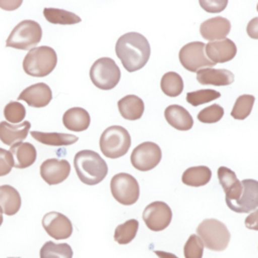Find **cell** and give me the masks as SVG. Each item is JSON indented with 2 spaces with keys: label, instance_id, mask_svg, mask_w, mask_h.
<instances>
[{
  "label": "cell",
  "instance_id": "17",
  "mask_svg": "<svg viewBox=\"0 0 258 258\" xmlns=\"http://www.w3.org/2000/svg\"><path fill=\"white\" fill-rule=\"evenodd\" d=\"M231 30V22L225 17L216 16L205 20L200 26L202 36L211 41L226 38Z\"/></svg>",
  "mask_w": 258,
  "mask_h": 258
},
{
  "label": "cell",
  "instance_id": "27",
  "mask_svg": "<svg viewBox=\"0 0 258 258\" xmlns=\"http://www.w3.org/2000/svg\"><path fill=\"white\" fill-rule=\"evenodd\" d=\"M212 177V171L208 166L199 165L185 169L182 173L181 180L184 184L189 186L206 185Z\"/></svg>",
  "mask_w": 258,
  "mask_h": 258
},
{
  "label": "cell",
  "instance_id": "36",
  "mask_svg": "<svg viewBox=\"0 0 258 258\" xmlns=\"http://www.w3.org/2000/svg\"><path fill=\"white\" fill-rule=\"evenodd\" d=\"M224 116V109L219 104L210 105L203 110H201L198 114V119L202 123H216L222 119Z\"/></svg>",
  "mask_w": 258,
  "mask_h": 258
},
{
  "label": "cell",
  "instance_id": "24",
  "mask_svg": "<svg viewBox=\"0 0 258 258\" xmlns=\"http://www.w3.org/2000/svg\"><path fill=\"white\" fill-rule=\"evenodd\" d=\"M21 207V198L16 188L11 185H0V213L7 216L15 215Z\"/></svg>",
  "mask_w": 258,
  "mask_h": 258
},
{
  "label": "cell",
  "instance_id": "7",
  "mask_svg": "<svg viewBox=\"0 0 258 258\" xmlns=\"http://www.w3.org/2000/svg\"><path fill=\"white\" fill-rule=\"evenodd\" d=\"M121 72L115 60L110 57L98 58L90 69L92 83L101 90H111L117 86Z\"/></svg>",
  "mask_w": 258,
  "mask_h": 258
},
{
  "label": "cell",
  "instance_id": "13",
  "mask_svg": "<svg viewBox=\"0 0 258 258\" xmlns=\"http://www.w3.org/2000/svg\"><path fill=\"white\" fill-rule=\"evenodd\" d=\"M42 227L53 239L63 240L73 234V225L70 219L61 213L49 212L42 218Z\"/></svg>",
  "mask_w": 258,
  "mask_h": 258
},
{
  "label": "cell",
  "instance_id": "35",
  "mask_svg": "<svg viewBox=\"0 0 258 258\" xmlns=\"http://www.w3.org/2000/svg\"><path fill=\"white\" fill-rule=\"evenodd\" d=\"M204 243L201 238L192 234L186 240L183 247V254L185 258H203Z\"/></svg>",
  "mask_w": 258,
  "mask_h": 258
},
{
  "label": "cell",
  "instance_id": "9",
  "mask_svg": "<svg viewBox=\"0 0 258 258\" xmlns=\"http://www.w3.org/2000/svg\"><path fill=\"white\" fill-rule=\"evenodd\" d=\"M206 44L202 41H192L184 44L179 52L178 58L181 66L189 71V72H198L203 68H211L215 66L213 61H211L206 56Z\"/></svg>",
  "mask_w": 258,
  "mask_h": 258
},
{
  "label": "cell",
  "instance_id": "42",
  "mask_svg": "<svg viewBox=\"0 0 258 258\" xmlns=\"http://www.w3.org/2000/svg\"><path fill=\"white\" fill-rule=\"evenodd\" d=\"M154 253L158 256V258H178L176 255L170 252H165L161 250H154Z\"/></svg>",
  "mask_w": 258,
  "mask_h": 258
},
{
  "label": "cell",
  "instance_id": "31",
  "mask_svg": "<svg viewBox=\"0 0 258 258\" xmlns=\"http://www.w3.org/2000/svg\"><path fill=\"white\" fill-rule=\"evenodd\" d=\"M139 228V223L135 219H130L116 227L114 240L121 245L130 243L136 236Z\"/></svg>",
  "mask_w": 258,
  "mask_h": 258
},
{
  "label": "cell",
  "instance_id": "23",
  "mask_svg": "<svg viewBox=\"0 0 258 258\" xmlns=\"http://www.w3.org/2000/svg\"><path fill=\"white\" fill-rule=\"evenodd\" d=\"M13 156L16 168H26L32 165L36 159V149L29 142H17L11 145L9 150Z\"/></svg>",
  "mask_w": 258,
  "mask_h": 258
},
{
  "label": "cell",
  "instance_id": "4",
  "mask_svg": "<svg viewBox=\"0 0 258 258\" xmlns=\"http://www.w3.org/2000/svg\"><path fill=\"white\" fill-rule=\"evenodd\" d=\"M131 145L129 132L122 126L106 128L100 137V149L108 158H119L127 153Z\"/></svg>",
  "mask_w": 258,
  "mask_h": 258
},
{
  "label": "cell",
  "instance_id": "14",
  "mask_svg": "<svg viewBox=\"0 0 258 258\" xmlns=\"http://www.w3.org/2000/svg\"><path fill=\"white\" fill-rule=\"evenodd\" d=\"M39 171L40 176L47 184L54 185L68 178L71 172V164L66 159L49 158L41 163Z\"/></svg>",
  "mask_w": 258,
  "mask_h": 258
},
{
  "label": "cell",
  "instance_id": "16",
  "mask_svg": "<svg viewBox=\"0 0 258 258\" xmlns=\"http://www.w3.org/2000/svg\"><path fill=\"white\" fill-rule=\"evenodd\" d=\"M51 99V90L45 83L33 84L24 89L18 96V100L25 101L27 105L34 108L45 107Z\"/></svg>",
  "mask_w": 258,
  "mask_h": 258
},
{
  "label": "cell",
  "instance_id": "12",
  "mask_svg": "<svg viewBox=\"0 0 258 258\" xmlns=\"http://www.w3.org/2000/svg\"><path fill=\"white\" fill-rule=\"evenodd\" d=\"M241 197L235 202H227V206L233 212L244 214L258 208V180L243 179Z\"/></svg>",
  "mask_w": 258,
  "mask_h": 258
},
{
  "label": "cell",
  "instance_id": "29",
  "mask_svg": "<svg viewBox=\"0 0 258 258\" xmlns=\"http://www.w3.org/2000/svg\"><path fill=\"white\" fill-rule=\"evenodd\" d=\"M160 88L167 97H177L183 90V81L177 73L168 72L162 76Z\"/></svg>",
  "mask_w": 258,
  "mask_h": 258
},
{
  "label": "cell",
  "instance_id": "3",
  "mask_svg": "<svg viewBox=\"0 0 258 258\" xmlns=\"http://www.w3.org/2000/svg\"><path fill=\"white\" fill-rule=\"evenodd\" d=\"M57 55L53 48L41 45L30 49L24 56L22 67L28 76L42 78L49 75L55 68Z\"/></svg>",
  "mask_w": 258,
  "mask_h": 258
},
{
  "label": "cell",
  "instance_id": "22",
  "mask_svg": "<svg viewBox=\"0 0 258 258\" xmlns=\"http://www.w3.org/2000/svg\"><path fill=\"white\" fill-rule=\"evenodd\" d=\"M62 123L68 130L81 132L89 128L91 118L88 111L84 108L73 107L63 113Z\"/></svg>",
  "mask_w": 258,
  "mask_h": 258
},
{
  "label": "cell",
  "instance_id": "1",
  "mask_svg": "<svg viewBox=\"0 0 258 258\" xmlns=\"http://www.w3.org/2000/svg\"><path fill=\"white\" fill-rule=\"evenodd\" d=\"M115 51L124 69L133 73L147 63L150 56V44L142 34L127 32L118 38Z\"/></svg>",
  "mask_w": 258,
  "mask_h": 258
},
{
  "label": "cell",
  "instance_id": "34",
  "mask_svg": "<svg viewBox=\"0 0 258 258\" xmlns=\"http://www.w3.org/2000/svg\"><path fill=\"white\" fill-rule=\"evenodd\" d=\"M4 117L5 119L13 124H20L26 115V110L24 106L16 101L9 102L4 107Z\"/></svg>",
  "mask_w": 258,
  "mask_h": 258
},
{
  "label": "cell",
  "instance_id": "19",
  "mask_svg": "<svg viewBox=\"0 0 258 258\" xmlns=\"http://www.w3.org/2000/svg\"><path fill=\"white\" fill-rule=\"evenodd\" d=\"M197 81L201 85L229 86L234 82V74L226 69L206 68L197 72Z\"/></svg>",
  "mask_w": 258,
  "mask_h": 258
},
{
  "label": "cell",
  "instance_id": "11",
  "mask_svg": "<svg viewBox=\"0 0 258 258\" xmlns=\"http://www.w3.org/2000/svg\"><path fill=\"white\" fill-rule=\"evenodd\" d=\"M142 219L149 230L159 232L169 226L172 219V212L164 202H152L145 207Z\"/></svg>",
  "mask_w": 258,
  "mask_h": 258
},
{
  "label": "cell",
  "instance_id": "15",
  "mask_svg": "<svg viewBox=\"0 0 258 258\" xmlns=\"http://www.w3.org/2000/svg\"><path fill=\"white\" fill-rule=\"evenodd\" d=\"M205 51L211 61L214 63H222L235 57L237 53V46L230 38H224L207 43Z\"/></svg>",
  "mask_w": 258,
  "mask_h": 258
},
{
  "label": "cell",
  "instance_id": "28",
  "mask_svg": "<svg viewBox=\"0 0 258 258\" xmlns=\"http://www.w3.org/2000/svg\"><path fill=\"white\" fill-rule=\"evenodd\" d=\"M43 15L45 19L52 24L70 25L81 22V18L77 14L59 8L46 7L43 9Z\"/></svg>",
  "mask_w": 258,
  "mask_h": 258
},
{
  "label": "cell",
  "instance_id": "10",
  "mask_svg": "<svg viewBox=\"0 0 258 258\" xmlns=\"http://www.w3.org/2000/svg\"><path fill=\"white\" fill-rule=\"evenodd\" d=\"M160 147L150 141L137 145L130 156L132 165L140 171H148L153 169L161 160Z\"/></svg>",
  "mask_w": 258,
  "mask_h": 258
},
{
  "label": "cell",
  "instance_id": "44",
  "mask_svg": "<svg viewBox=\"0 0 258 258\" xmlns=\"http://www.w3.org/2000/svg\"><path fill=\"white\" fill-rule=\"evenodd\" d=\"M8 258H15V257H8ZM16 258H18V257H16Z\"/></svg>",
  "mask_w": 258,
  "mask_h": 258
},
{
  "label": "cell",
  "instance_id": "26",
  "mask_svg": "<svg viewBox=\"0 0 258 258\" xmlns=\"http://www.w3.org/2000/svg\"><path fill=\"white\" fill-rule=\"evenodd\" d=\"M30 134L36 141L50 146H67L74 144L79 140L77 136L68 133L31 131Z\"/></svg>",
  "mask_w": 258,
  "mask_h": 258
},
{
  "label": "cell",
  "instance_id": "43",
  "mask_svg": "<svg viewBox=\"0 0 258 258\" xmlns=\"http://www.w3.org/2000/svg\"><path fill=\"white\" fill-rule=\"evenodd\" d=\"M2 223H3V217H2V214L0 213V226L2 225Z\"/></svg>",
  "mask_w": 258,
  "mask_h": 258
},
{
  "label": "cell",
  "instance_id": "5",
  "mask_svg": "<svg viewBox=\"0 0 258 258\" xmlns=\"http://www.w3.org/2000/svg\"><path fill=\"white\" fill-rule=\"evenodd\" d=\"M197 234L204 246L213 251H223L228 247L231 234L227 226L217 219H206L197 228Z\"/></svg>",
  "mask_w": 258,
  "mask_h": 258
},
{
  "label": "cell",
  "instance_id": "32",
  "mask_svg": "<svg viewBox=\"0 0 258 258\" xmlns=\"http://www.w3.org/2000/svg\"><path fill=\"white\" fill-rule=\"evenodd\" d=\"M255 102V98L252 95H241L237 98L234 107L231 111V116L236 120H244L246 119L253 108Z\"/></svg>",
  "mask_w": 258,
  "mask_h": 258
},
{
  "label": "cell",
  "instance_id": "38",
  "mask_svg": "<svg viewBox=\"0 0 258 258\" xmlns=\"http://www.w3.org/2000/svg\"><path fill=\"white\" fill-rule=\"evenodd\" d=\"M200 5L204 10L210 13H219L223 11L227 4V0H200Z\"/></svg>",
  "mask_w": 258,
  "mask_h": 258
},
{
  "label": "cell",
  "instance_id": "20",
  "mask_svg": "<svg viewBox=\"0 0 258 258\" xmlns=\"http://www.w3.org/2000/svg\"><path fill=\"white\" fill-rule=\"evenodd\" d=\"M30 129V122L23 121L20 124L12 125L7 121L0 122V140L6 145H13L21 142L27 137Z\"/></svg>",
  "mask_w": 258,
  "mask_h": 258
},
{
  "label": "cell",
  "instance_id": "6",
  "mask_svg": "<svg viewBox=\"0 0 258 258\" xmlns=\"http://www.w3.org/2000/svg\"><path fill=\"white\" fill-rule=\"evenodd\" d=\"M42 29L34 20L20 21L6 39V46L16 49H32L41 40Z\"/></svg>",
  "mask_w": 258,
  "mask_h": 258
},
{
  "label": "cell",
  "instance_id": "18",
  "mask_svg": "<svg viewBox=\"0 0 258 258\" xmlns=\"http://www.w3.org/2000/svg\"><path fill=\"white\" fill-rule=\"evenodd\" d=\"M218 178L226 194V203L235 202L241 197L243 190L242 183L232 169L226 166H220L218 168Z\"/></svg>",
  "mask_w": 258,
  "mask_h": 258
},
{
  "label": "cell",
  "instance_id": "25",
  "mask_svg": "<svg viewBox=\"0 0 258 258\" xmlns=\"http://www.w3.org/2000/svg\"><path fill=\"white\" fill-rule=\"evenodd\" d=\"M118 109L124 119L134 121L141 118L144 112V103L135 95H127L118 101Z\"/></svg>",
  "mask_w": 258,
  "mask_h": 258
},
{
  "label": "cell",
  "instance_id": "40",
  "mask_svg": "<svg viewBox=\"0 0 258 258\" xmlns=\"http://www.w3.org/2000/svg\"><path fill=\"white\" fill-rule=\"evenodd\" d=\"M247 34L253 39H258V17H254L248 22Z\"/></svg>",
  "mask_w": 258,
  "mask_h": 258
},
{
  "label": "cell",
  "instance_id": "45",
  "mask_svg": "<svg viewBox=\"0 0 258 258\" xmlns=\"http://www.w3.org/2000/svg\"><path fill=\"white\" fill-rule=\"evenodd\" d=\"M257 11H258V4H257Z\"/></svg>",
  "mask_w": 258,
  "mask_h": 258
},
{
  "label": "cell",
  "instance_id": "30",
  "mask_svg": "<svg viewBox=\"0 0 258 258\" xmlns=\"http://www.w3.org/2000/svg\"><path fill=\"white\" fill-rule=\"evenodd\" d=\"M40 258H73L72 247L67 243L45 242L39 251Z\"/></svg>",
  "mask_w": 258,
  "mask_h": 258
},
{
  "label": "cell",
  "instance_id": "39",
  "mask_svg": "<svg viewBox=\"0 0 258 258\" xmlns=\"http://www.w3.org/2000/svg\"><path fill=\"white\" fill-rule=\"evenodd\" d=\"M245 226L250 230L258 231V209L245 219Z\"/></svg>",
  "mask_w": 258,
  "mask_h": 258
},
{
  "label": "cell",
  "instance_id": "8",
  "mask_svg": "<svg viewBox=\"0 0 258 258\" xmlns=\"http://www.w3.org/2000/svg\"><path fill=\"white\" fill-rule=\"evenodd\" d=\"M110 188L114 199L125 206L135 204L139 199L140 188L136 178L126 172L115 174L110 182Z\"/></svg>",
  "mask_w": 258,
  "mask_h": 258
},
{
  "label": "cell",
  "instance_id": "21",
  "mask_svg": "<svg viewBox=\"0 0 258 258\" xmlns=\"http://www.w3.org/2000/svg\"><path fill=\"white\" fill-rule=\"evenodd\" d=\"M164 117L167 123L174 129L187 131L194 125V119L188 111L179 105H169L165 108Z\"/></svg>",
  "mask_w": 258,
  "mask_h": 258
},
{
  "label": "cell",
  "instance_id": "41",
  "mask_svg": "<svg viewBox=\"0 0 258 258\" xmlns=\"http://www.w3.org/2000/svg\"><path fill=\"white\" fill-rule=\"evenodd\" d=\"M21 0H0V7L4 10H14L21 5Z\"/></svg>",
  "mask_w": 258,
  "mask_h": 258
},
{
  "label": "cell",
  "instance_id": "2",
  "mask_svg": "<svg viewBox=\"0 0 258 258\" xmlns=\"http://www.w3.org/2000/svg\"><path fill=\"white\" fill-rule=\"evenodd\" d=\"M74 166L78 177L88 185L101 182L108 173V165L99 153L85 149L79 151L74 158Z\"/></svg>",
  "mask_w": 258,
  "mask_h": 258
},
{
  "label": "cell",
  "instance_id": "37",
  "mask_svg": "<svg viewBox=\"0 0 258 258\" xmlns=\"http://www.w3.org/2000/svg\"><path fill=\"white\" fill-rule=\"evenodd\" d=\"M14 166L13 156L10 151L0 148V176L7 175Z\"/></svg>",
  "mask_w": 258,
  "mask_h": 258
},
{
  "label": "cell",
  "instance_id": "33",
  "mask_svg": "<svg viewBox=\"0 0 258 258\" xmlns=\"http://www.w3.org/2000/svg\"><path fill=\"white\" fill-rule=\"evenodd\" d=\"M221 97L220 92L213 90V89H203L198 90L194 92H188L186 94V102L194 106H200L209 102H212L214 100H217Z\"/></svg>",
  "mask_w": 258,
  "mask_h": 258
}]
</instances>
